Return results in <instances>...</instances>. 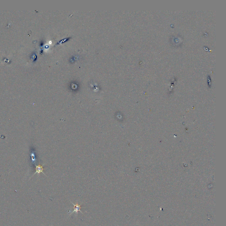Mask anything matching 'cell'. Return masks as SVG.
Returning a JSON list of instances; mask_svg holds the SVG:
<instances>
[{"instance_id": "obj_1", "label": "cell", "mask_w": 226, "mask_h": 226, "mask_svg": "<svg viewBox=\"0 0 226 226\" xmlns=\"http://www.w3.org/2000/svg\"><path fill=\"white\" fill-rule=\"evenodd\" d=\"M71 203H72L74 206V210L73 211H72V212H71L70 214V215H71L72 214H73L74 212H75L76 213V214H78V212H80L82 214H84L83 212H82L81 211V209H82V207L81 206L80 204H78V203H76V204H74L72 201H71Z\"/></svg>"}, {"instance_id": "obj_2", "label": "cell", "mask_w": 226, "mask_h": 226, "mask_svg": "<svg viewBox=\"0 0 226 226\" xmlns=\"http://www.w3.org/2000/svg\"><path fill=\"white\" fill-rule=\"evenodd\" d=\"M35 169H36V172L34 174V175L35 174H36V173L40 174V173H42L44 175H45V174H44V173L43 172V170H44V169H43V167H42V165H38V166H36Z\"/></svg>"}]
</instances>
